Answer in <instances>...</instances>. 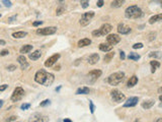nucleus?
<instances>
[{
    "label": "nucleus",
    "instance_id": "obj_1",
    "mask_svg": "<svg viewBox=\"0 0 162 122\" xmlns=\"http://www.w3.org/2000/svg\"><path fill=\"white\" fill-rule=\"evenodd\" d=\"M54 79L55 78H54V75L52 74V73H49L45 70H43V69L39 70L35 75V80L38 82V84L46 85V86H49V85H52L54 82Z\"/></svg>",
    "mask_w": 162,
    "mask_h": 122
},
{
    "label": "nucleus",
    "instance_id": "obj_2",
    "mask_svg": "<svg viewBox=\"0 0 162 122\" xmlns=\"http://www.w3.org/2000/svg\"><path fill=\"white\" fill-rule=\"evenodd\" d=\"M143 11L140 7L136 5L129 6L125 11V15L127 18H139V17L143 16Z\"/></svg>",
    "mask_w": 162,
    "mask_h": 122
},
{
    "label": "nucleus",
    "instance_id": "obj_3",
    "mask_svg": "<svg viewBox=\"0 0 162 122\" xmlns=\"http://www.w3.org/2000/svg\"><path fill=\"white\" fill-rule=\"evenodd\" d=\"M124 78H125V73L122 71H118L110 74L108 78V81L110 85H118L124 80Z\"/></svg>",
    "mask_w": 162,
    "mask_h": 122
},
{
    "label": "nucleus",
    "instance_id": "obj_4",
    "mask_svg": "<svg viewBox=\"0 0 162 122\" xmlns=\"http://www.w3.org/2000/svg\"><path fill=\"white\" fill-rule=\"evenodd\" d=\"M112 30H113V27H112V25H110L109 24H104L101 25L100 29L93 30V32H92V36H93V37L105 36V35H108Z\"/></svg>",
    "mask_w": 162,
    "mask_h": 122
},
{
    "label": "nucleus",
    "instance_id": "obj_5",
    "mask_svg": "<svg viewBox=\"0 0 162 122\" xmlns=\"http://www.w3.org/2000/svg\"><path fill=\"white\" fill-rule=\"evenodd\" d=\"M110 97H112L113 101L116 103H121L126 100V96L119 90H113L110 92Z\"/></svg>",
    "mask_w": 162,
    "mask_h": 122
},
{
    "label": "nucleus",
    "instance_id": "obj_6",
    "mask_svg": "<svg viewBox=\"0 0 162 122\" xmlns=\"http://www.w3.org/2000/svg\"><path fill=\"white\" fill-rule=\"evenodd\" d=\"M93 16H94V12L93 11L85 12V13H83L82 16H81V19L79 21V24L82 25V27H85V25L89 24V23H90V20L92 19Z\"/></svg>",
    "mask_w": 162,
    "mask_h": 122
},
{
    "label": "nucleus",
    "instance_id": "obj_7",
    "mask_svg": "<svg viewBox=\"0 0 162 122\" xmlns=\"http://www.w3.org/2000/svg\"><path fill=\"white\" fill-rule=\"evenodd\" d=\"M56 32H57V28L56 27H47V28H43V29H38L37 30V34L38 35H42V36L54 35Z\"/></svg>",
    "mask_w": 162,
    "mask_h": 122
},
{
    "label": "nucleus",
    "instance_id": "obj_8",
    "mask_svg": "<svg viewBox=\"0 0 162 122\" xmlns=\"http://www.w3.org/2000/svg\"><path fill=\"white\" fill-rule=\"evenodd\" d=\"M23 96H24L23 89L20 88V86H18V88H16L13 91V93H12V95H11V101L12 102H17V101H19V100L23 97Z\"/></svg>",
    "mask_w": 162,
    "mask_h": 122
},
{
    "label": "nucleus",
    "instance_id": "obj_9",
    "mask_svg": "<svg viewBox=\"0 0 162 122\" xmlns=\"http://www.w3.org/2000/svg\"><path fill=\"white\" fill-rule=\"evenodd\" d=\"M106 41H108V44L113 46V45H117L118 43L121 42V37L117 34H112V35H108V36L106 37Z\"/></svg>",
    "mask_w": 162,
    "mask_h": 122
},
{
    "label": "nucleus",
    "instance_id": "obj_10",
    "mask_svg": "<svg viewBox=\"0 0 162 122\" xmlns=\"http://www.w3.org/2000/svg\"><path fill=\"white\" fill-rule=\"evenodd\" d=\"M59 58H60V54H55V55H53V56H51V57H49L48 59L46 60L45 66H46V67H51V66H53V65L58 61Z\"/></svg>",
    "mask_w": 162,
    "mask_h": 122
},
{
    "label": "nucleus",
    "instance_id": "obj_11",
    "mask_svg": "<svg viewBox=\"0 0 162 122\" xmlns=\"http://www.w3.org/2000/svg\"><path fill=\"white\" fill-rule=\"evenodd\" d=\"M117 30H118V33L122 34V35H128V34H130L132 30V29L130 27H128V25H126L125 24H120L118 25Z\"/></svg>",
    "mask_w": 162,
    "mask_h": 122
},
{
    "label": "nucleus",
    "instance_id": "obj_12",
    "mask_svg": "<svg viewBox=\"0 0 162 122\" xmlns=\"http://www.w3.org/2000/svg\"><path fill=\"white\" fill-rule=\"evenodd\" d=\"M139 102V99L137 97H131L127 100V102L124 104V107L125 108H129V107H134L138 104Z\"/></svg>",
    "mask_w": 162,
    "mask_h": 122
},
{
    "label": "nucleus",
    "instance_id": "obj_13",
    "mask_svg": "<svg viewBox=\"0 0 162 122\" xmlns=\"http://www.w3.org/2000/svg\"><path fill=\"white\" fill-rule=\"evenodd\" d=\"M101 73H102V72H101V70H99V69H93V70H91L90 72L88 73V77L90 78L92 81H94V80H96L98 77H100Z\"/></svg>",
    "mask_w": 162,
    "mask_h": 122
},
{
    "label": "nucleus",
    "instance_id": "obj_14",
    "mask_svg": "<svg viewBox=\"0 0 162 122\" xmlns=\"http://www.w3.org/2000/svg\"><path fill=\"white\" fill-rule=\"evenodd\" d=\"M98 60H99V55L94 53V54H92L88 57V63L91 64V65H94L98 62Z\"/></svg>",
    "mask_w": 162,
    "mask_h": 122
},
{
    "label": "nucleus",
    "instance_id": "obj_15",
    "mask_svg": "<svg viewBox=\"0 0 162 122\" xmlns=\"http://www.w3.org/2000/svg\"><path fill=\"white\" fill-rule=\"evenodd\" d=\"M113 46L110 45V44H104V43H101V44L99 45V50L105 52V53L106 52H110L113 50Z\"/></svg>",
    "mask_w": 162,
    "mask_h": 122
},
{
    "label": "nucleus",
    "instance_id": "obj_16",
    "mask_svg": "<svg viewBox=\"0 0 162 122\" xmlns=\"http://www.w3.org/2000/svg\"><path fill=\"white\" fill-rule=\"evenodd\" d=\"M17 61L20 63V65H21V69H25L27 66H28V64H27V58H25V56L22 54L21 56H19V57L17 58Z\"/></svg>",
    "mask_w": 162,
    "mask_h": 122
},
{
    "label": "nucleus",
    "instance_id": "obj_17",
    "mask_svg": "<svg viewBox=\"0 0 162 122\" xmlns=\"http://www.w3.org/2000/svg\"><path fill=\"white\" fill-rule=\"evenodd\" d=\"M158 21H162V13L156 14V15H154V16H152V17L149 18V24H150L158 23Z\"/></svg>",
    "mask_w": 162,
    "mask_h": 122
},
{
    "label": "nucleus",
    "instance_id": "obj_18",
    "mask_svg": "<svg viewBox=\"0 0 162 122\" xmlns=\"http://www.w3.org/2000/svg\"><path fill=\"white\" fill-rule=\"evenodd\" d=\"M137 82H138V77L136 76V75H133L132 77H130V79L128 80V88H133L134 85H137Z\"/></svg>",
    "mask_w": 162,
    "mask_h": 122
},
{
    "label": "nucleus",
    "instance_id": "obj_19",
    "mask_svg": "<svg viewBox=\"0 0 162 122\" xmlns=\"http://www.w3.org/2000/svg\"><path fill=\"white\" fill-rule=\"evenodd\" d=\"M155 105V101L154 100H148V101H145L142 103V107L144 109H150Z\"/></svg>",
    "mask_w": 162,
    "mask_h": 122
},
{
    "label": "nucleus",
    "instance_id": "obj_20",
    "mask_svg": "<svg viewBox=\"0 0 162 122\" xmlns=\"http://www.w3.org/2000/svg\"><path fill=\"white\" fill-rule=\"evenodd\" d=\"M91 44V40L90 39H87V38H85V39H82V40H80L78 42V47H86V46H89Z\"/></svg>",
    "mask_w": 162,
    "mask_h": 122
},
{
    "label": "nucleus",
    "instance_id": "obj_21",
    "mask_svg": "<svg viewBox=\"0 0 162 122\" xmlns=\"http://www.w3.org/2000/svg\"><path fill=\"white\" fill-rule=\"evenodd\" d=\"M125 0H113V1L112 2V7L113 8H119V7H122L124 4H125Z\"/></svg>",
    "mask_w": 162,
    "mask_h": 122
},
{
    "label": "nucleus",
    "instance_id": "obj_22",
    "mask_svg": "<svg viewBox=\"0 0 162 122\" xmlns=\"http://www.w3.org/2000/svg\"><path fill=\"white\" fill-rule=\"evenodd\" d=\"M27 36V33L22 32V30H20V32H15V33L12 34V37H13L14 39H22Z\"/></svg>",
    "mask_w": 162,
    "mask_h": 122
},
{
    "label": "nucleus",
    "instance_id": "obj_23",
    "mask_svg": "<svg viewBox=\"0 0 162 122\" xmlns=\"http://www.w3.org/2000/svg\"><path fill=\"white\" fill-rule=\"evenodd\" d=\"M41 55H42V53H41V51L40 50H37V51H35V52H32V53H31L29 54V59L31 60H38L40 57H41Z\"/></svg>",
    "mask_w": 162,
    "mask_h": 122
},
{
    "label": "nucleus",
    "instance_id": "obj_24",
    "mask_svg": "<svg viewBox=\"0 0 162 122\" xmlns=\"http://www.w3.org/2000/svg\"><path fill=\"white\" fill-rule=\"evenodd\" d=\"M150 65H151V72H155L156 69L160 67V62L156 60H152L150 61Z\"/></svg>",
    "mask_w": 162,
    "mask_h": 122
},
{
    "label": "nucleus",
    "instance_id": "obj_25",
    "mask_svg": "<svg viewBox=\"0 0 162 122\" xmlns=\"http://www.w3.org/2000/svg\"><path fill=\"white\" fill-rule=\"evenodd\" d=\"M89 93H90V90L87 86H83V88H80L76 91V95H87Z\"/></svg>",
    "mask_w": 162,
    "mask_h": 122
},
{
    "label": "nucleus",
    "instance_id": "obj_26",
    "mask_svg": "<svg viewBox=\"0 0 162 122\" xmlns=\"http://www.w3.org/2000/svg\"><path fill=\"white\" fill-rule=\"evenodd\" d=\"M32 50V45H24L23 47L20 48V53L21 54H25V53H29Z\"/></svg>",
    "mask_w": 162,
    "mask_h": 122
},
{
    "label": "nucleus",
    "instance_id": "obj_27",
    "mask_svg": "<svg viewBox=\"0 0 162 122\" xmlns=\"http://www.w3.org/2000/svg\"><path fill=\"white\" fill-rule=\"evenodd\" d=\"M36 116L38 117V118H36V117H32V119L31 121H48V119H47V117H43L42 115L40 114H36Z\"/></svg>",
    "mask_w": 162,
    "mask_h": 122
},
{
    "label": "nucleus",
    "instance_id": "obj_28",
    "mask_svg": "<svg viewBox=\"0 0 162 122\" xmlns=\"http://www.w3.org/2000/svg\"><path fill=\"white\" fill-rule=\"evenodd\" d=\"M128 58L131 59V60H139L140 58H141V56H140L139 54H136V53H130V55L128 56Z\"/></svg>",
    "mask_w": 162,
    "mask_h": 122
},
{
    "label": "nucleus",
    "instance_id": "obj_29",
    "mask_svg": "<svg viewBox=\"0 0 162 122\" xmlns=\"http://www.w3.org/2000/svg\"><path fill=\"white\" fill-rule=\"evenodd\" d=\"M113 56H114V53H113V52L108 53V54L104 56V61H105V62H109V61L113 58Z\"/></svg>",
    "mask_w": 162,
    "mask_h": 122
},
{
    "label": "nucleus",
    "instance_id": "obj_30",
    "mask_svg": "<svg viewBox=\"0 0 162 122\" xmlns=\"http://www.w3.org/2000/svg\"><path fill=\"white\" fill-rule=\"evenodd\" d=\"M149 57H151V58H160L161 54H160V52H158V51L151 52V53L149 54Z\"/></svg>",
    "mask_w": 162,
    "mask_h": 122
},
{
    "label": "nucleus",
    "instance_id": "obj_31",
    "mask_svg": "<svg viewBox=\"0 0 162 122\" xmlns=\"http://www.w3.org/2000/svg\"><path fill=\"white\" fill-rule=\"evenodd\" d=\"M63 12H65V7L64 6H59L57 8V10H56V14L57 15H61Z\"/></svg>",
    "mask_w": 162,
    "mask_h": 122
},
{
    "label": "nucleus",
    "instance_id": "obj_32",
    "mask_svg": "<svg viewBox=\"0 0 162 122\" xmlns=\"http://www.w3.org/2000/svg\"><path fill=\"white\" fill-rule=\"evenodd\" d=\"M80 3H81V6L82 8H87L89 5V0H79Z\"/></svg>",
    "mask_w": 162,
    "mask_h": 122
},
{
    "label": "nucleus",
    "instance_id": "obj_33",
    "mask_svg": "<svg viewBox=\"0 0 162 122\" xmlns=\"http://www.w3.org/2000/svg\"><path fill=\"white\" fill-rule=\"evenodd\" d=\"M141 48H143L142 43H137V44L133 45V49H141Z\"/></svg>",
    "mask_w": 162,
    "mask_h": 122
},
{
    "label": "nucleus",
    "instance_id": "obj_34",
    "mask_svg": "<svg viewBox=\"0 0 162 122\" xmlns=\"http://www.w3.org/2000/svg\"><path fill=\"white\" fill-rule=\"evenodd\" d=\"M2 3H3L6 7H10V6H11V2L9 1V0H2Z\"/></svg>",
    "mask_w": 162,
    "mask_h": 122
},
{
    "label": "nucleus",
    "instance_id": "obj_35",
    "mask_svg": "<svg viewBox=\"0 0 162 122\" xmlns=\"http://www.w3.org/2000/svg\"><path fill=\"white\" fill-rule=\"evenodd\" d=\"M50 104V100H45V101H43L41 104H40V106L41 107H45V106H47V105H49Z\"/></svg>",
    "mask_w": 162,
    "mask_h": 122
},
{
    "label": "nucleus",
    "instance_id": "obj_36",
    "mask_svg": "<svg viewBox=\"0 0 162 122\" xmlns=\"http://www.w3.org/2000/svg\"><path fill=\"white\" fill-rule=\"evenodd\" d=\"M29 107H31V104H22V105L20 106L21 110H27V109H28Z\"/></svg>",
    "mask_w": 162,
    "mask_h": 122
},
{
    "label": "nucleus",
    "instance_id": "obj_37",
    "mask_svg": "<svg viewBox=\"0 0 162 122\" xmlns=\"http://www.w3.org/2000/svg\"><path fill=\"white\" fill-rule=\"evenodd\" d=\"M89 106H90V112H91V114H93V113H94V105H93L92 101H89Z\"/></svg>",
    "mask_w": 162,
    "mask_h": 122
},
{
    "label": "nucleus",
    "instance_id": "obj_38",
    "mask_svg": "<svg viewBox=\"0 0 162 122\" xmlns=\"http://www.w3.org/2000/svg\"><path fill=\"white\" fill-rule=\"evenodd\" d=\"M8 54H9L8 50H3V51L0 52V56H6V55H8Z\"/></svg>",
    "mask_w": 162,
    "mask_h": 122
},
{
    "label": "nucleus",
    "instance_id": "obj_39",
    "mask_svg": "<svg viewBox=\"0 0 162 122\" xmlns=\"http://www.w3.org/2000/svg\"><path fill=\"white\" fill-rule=\"evenodd\" d=\"M16 67L14 66V65H9V66H7V70H9V71H13L15 70Z\"/></svg>",
    "mask_w": 162,
    "mask_h": 122
},
{
    "label": "nucleus",
    "instance_id": "obj_40",
    "mask_svg": "<svg viewBox=\"0 0 162 122\" xmlns=\"http://www.w3.org/2000/svg\"><path fill=\"white\" fill-rule=\"evenodd\" d=\"M43 24V21L42 20H39V21H35V23L32 24V25L33 27H38V25H41Z\"/></svg>",
    "mask_w": 162,
    "mask_h": 122
},
{
    "label": "nucleus",
    "instance_id": "obj_41",
    "mask_svg": "<svg viewBox=\"0 0 162 122\" xmlns=\"http://www.w3.org/2000/svg\"><path fill=\"white\" fill-rule=\"evenodd\" d=\"M96 4H97V6H98V7H102V6H103V0H98Z\"/></svg>",
    "mask_w": 162,
    "mask_h": 122
},
{
    "label": "nucleus",
    "instance_id": "obj_42",
    "mask_svg": "<svg viewBox=\"0 0 162 122\" xmlns=\"http://www.w3.org/2000/svg\"><path fill=\"white\" fill-rule=\"evenodd\" d=\"M120 57H121L122 60H124V59L126 58V55H125V52H124V51H121V52H120Z\"/></svg>",
    "mask_w": 162,
    "mask_h": 122
},
{
    "label": "nucleus",
    "instance_id": "obj_43",
    "mask_svg": "<svg viewBox=\"0 0 162 122\" xmlns=\"http://www.w3.org/2000/svg\"><path fill=\"white\" fill-rule=\"evenodd\" d=\"M16 119H17V117H16V116H11L8 119H6V121H15Z\"/></svg>",
    "mask_w": 162,
    "mask_h": 122
},
{
    "label": "nucleus",
    "instance_id": "obj_44",
    "mask_svg": "<svg viewBox=\"0 0 162 122\" xmlns=\"http://www.w3.org/2000/svg\"><path fill=\"white\" fill-rule=\"evenodd\" d=\"M7 85H2L1 86H0V92H3V91H5L7 89Z\"/></svg>",
    "mask_w": 162,
    "mask_h": 122
},
{
    "label": "nucleus",
    "instance_id": "obj_45",
    "mask_svg": "<svg viewBox=\"0 0 162 122\" xmlns=\"http://www.w3.org/2000/svg\"><path fill=\"white\" fill-rule=\"evenodd\" d=\"M14 19H16V15L12 16V17H9V18H8V20H9V21H13Z\"/></svg>",
    "mask_w": 162,
    "mask_h": 122
},
{
    "label": "nucleus",
    "instance_id": "obj_46",
    "mask_svg": "<svg viewBox=\"0 0 162 122\" xmlns=\"http://www.w3.org/2000/svg\"><path fill=\"white\" fill-rule=\"evenodd\" d=\"M0 45H1V46L5 45V41H4V40H0Z\"/></svg>",
    "mask_w": 162,
    "mask_h": 122
},
{
    "label": "nucleus",
    "instance_id": "obj_47",
    "mask_svg": "<svg viewBox=\"0 0 162 122\" xmlns=\"http://www.w3.org/2000/svg\"><path fill=\"white\" fill-rule=\"evenodd\" d=\"M158 93H159V94H161V93H162V86L158 89Z\"/></svg>",
    "mask_w": 162,
    "mask_h": 122
},
{
    "label": "nucleus",
    "instance_id": "obj_48",
    "mask_svg": "<svg viewBox=\"0 0 162 122\" xmlns=\"http://www.w3.org/2000/svg\"><path fill=\"white\" fill-rule=\"evenodd\" d=\"M2 105H3V101H2V100H0V108L2 107Z\"/></svg>",
    "mask_w": 162,
    "mask_h": 122
},
{
    "label": "nucleus",
    "instance_id": "obj_49",
    "mask_svg": "<svg viewBox=\"0 0 162 122\" xmlns=\"http://www.w3.org/2000/svg\"><path fill=\"white\" fill-rule=\"evenodd\" d=\"M64 122H71L70 119H64Z\"/></svg>",
    "mask_w": 162,
    "mask_h": 122
},
{
    "label": "nucleus",
    "instance_id": "obj_50",
    "mask_svg": "<svg viewBox=\"0 0 162 122\" xmlns=\"http://www.w3.org/2000/svg\"><path fill=\"white\" fill-rule=\"evenodd\" d=\"M161 121H162V118H159V119L156 120V122H161Z\"/></svg>",
    "mask_w": 162,
    "mask_h": 122
},
{
    "label": "nucleus",
    "instance_id": "obj_51",
    "mask_svg": "<svg viewBox=\"0 0 162 122\" xmlns=\"http://www.w3.org/2000/svg\"><path fill=\"white\" fill-rule=\"evenodd\" d=\"M159 100H160V101L162 102V95H161V96H159Z\"/></svg>",
    "mask_w": 162,
    "mask_h": 122
},
{
    "label": "nucleus",
    "instance_id": "obj_52",
    "mask_svg": "<svg viewBox=\"0 0 162 122\" xmlns=\"http://www.w3.org/2000/svg\"><path fill=\"white\" fill-rule=\"evenodd\" d=\"M58 1H63V0H58Z\"/></svg>",
    "mask_w": 162,
    "mask_h": 122
},
{
    "label": "nucleus",
    "instance_id": "obj_53",
    "mask_svg": "<svg viewBox=\"0 0 162 122\" xmlns=\"http://www.w3.org/2000/svg\"><path fill=\"white\" fill-rule=\"evenodd\" d=\"M161 7H162V1H161Z\"/></svg>",
    "mask_w": 162,
    "mask_h": 122
},
{
    "label": "nucleus",
    "instance_id": "obj_54",
    "mask_svg": "<svg viewBox=\"0 0 162 122\" xmlns=\"http://www.w3.org/2000/svg\"><path fill=\"white\" fill-rule=\"evenodd\" d=\"M0 16H1V15H0Z\"/></svg>",
    "mask_w": 162,
    "mask_h": 122
}]
</instances>
